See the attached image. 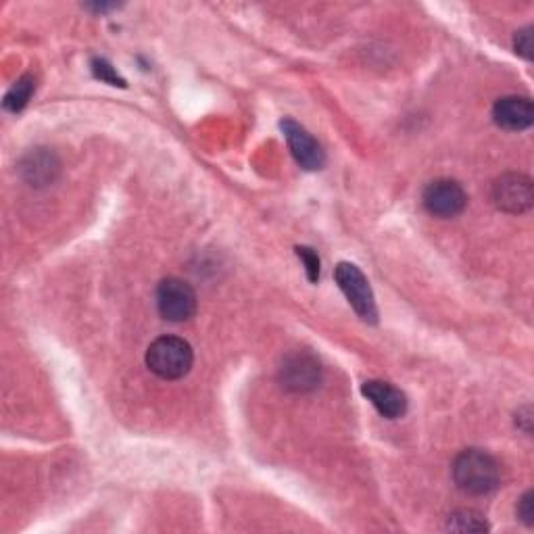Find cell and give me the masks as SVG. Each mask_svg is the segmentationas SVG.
Segmentation results:
<instances>
[{"instance_id": "cell-1", "label": "cell", "mask_w": 534, "mask_h": 534, "mask_svg": "<svg viewBox=\"0 0 534 534\" xmlns=\"http://www.w3.org/2000/svg\"><path fill=\"white\" fill-rule=\"evenodd\" d=\"M497 459L482 449L461 451L453 461V480L459 491L472 497L489 495L499 487Z\"/></svg>"}, {"instance_id": "cell-2", "label": "cell", "mask_w": 534, "mask_h": 534, "mask_svg": "<svg viewBox=\"0 0 534 534\" xmlns=\"http://www.w3.org/2000/svg\"><path fill=\"white\" fill-rule=\"evenodd\" d=\"M194 363L192 347L180 336H159L147 349V366L161 380L184 378Z\"/></svg>"}, {"instance_id": "cell-3", "label": "cell", "mask_w": 534, "mask_h": 534, "mask_svg": "<svg viewBox=\"0 0 534 534\" xmlns=\"http://www.w3.org/2000/svg\"><path fill=\"white\" fill-rule=\"evenodd\" d=\"M334 278L338 288L343 290V295L347 297L349 305L355 309V313L366 324H376L378 322V307L376 299L372 293V286L368 278L363 276V272L355 263H338L334 270Z\"/></svg>"}, {"instance_id": "cell-4", "label": "cell", "mask_w": 534, "mask_h": 534, "mask_svg": "<svg viewBox=\"0 0 534 534\" xmlns=\"http://www.w3.org/2000/svg\"><path fill=\"white\" fill-rule=\"evenodd\" d=\"M157 309L167 322H188L197 313V293L180 278H165L157 286Z\"/></svg>"}, {"instance_id": "cell-5", "label": "cell", "mask_w": 534, "mask_h": 534, "mask_svg": "<svg viewBox=\"0 0 534 534\" xmlns=\"http://www.w3.org/2000/svg\"><path fill=\"white\" fill-rule=\"evenodd\" d=\"M278 380L293 393H309L322 382L320 359L309 351H295L284 357L278 370Z\"/></svg>"}, {"instance_id": "cell-6", "label": "cell", "mask_w": 534, "mask_h": 534, "mask_svg": "<svg viewBox=\"0 0 534 534\" xmlns=\"http://www.w3.org/2000/svg\"><path fill=\"white\" fill-rule=\"evenodd\" d=\"M491 197L497 209L512 215H520L526 213L534 203V186L528 176L509 172L495 180Z\"/></svg>"}, {"instance_id": "cell-7", "label": "cell", "mask_w": 534, "mask_h": 534, "mask_svg": "<svg viewBox=\"0 0 534 534\" xmlns=\"http://www.w3.org/2000/svg\"><path fill=\"white\" fill-rule=\"evenodd\" d=\"M422 203L430 215L449 220L466 209L468 192L455 180H434L424 188Z\"/></svg>"}, {"instance_id": "cell-8", "label": "cell", "mask_w": 534, "mask_h": 534, "mask_svg": "<svg viewBox=\"0 0 534 534\" xmlns=\"http://www.w3.org/2000/svg\"><path fill=\"white\" fill-rule=\"evenodd\" d=\"M282 134L288 142V149L293 153L295 161L307 169V172H318L326 163V153L322 149V144L315 140L301 124H297L295 119H282L280 121Z\"/></svg>"}, {"instance_id": "cell-9", "label": "cell", "mask_w": 534, "mask_h": 534, "mask_svg": "<svg viewBox=\"0 0 534 534\" xmlns=\"http://www.w3.org/2000/svg\"><path fill=\"white\" fill-rule=\"evenodd\" d=\"M361 395L376 407V411L382 418L397 420L405 416L407 397L393 384L382 382V380H368L361 384Z\"/></svg>"}, {"instance_id": "cell-10", "label": "cell", "mask_w": 534, "mask_h": 534, "mask_svg": "<svg viewBox=\"0 0 534 534\" xmlns=\"http://www.w3.org/2000/svg\"><path fill=\"white\" fill-rule=\"evenodd\" d=\"M493 121L509 132L528 130L534 121V107L528 96H503L493 105Z\"/></svg>"}, {"instance_id": "cell-11", "label": "cell", "mask_w": 534, "mask_h": 534, "mask_svg": "<svg viewBox=\"0 0 534 534\" xmlns=\"http://www.w3.org/2000/svg\"><path fill=\"white\" fill-rule=\"evenodd\" d=\"M59 172V161L46 149H36L21 161V174L32 186H44L53 182Z\"/></svg>"}, {"instance_id": "cell-12", "label": "cell", "mask_w": 534, "mask_h": 534, "mask_svg": "<svg viewBox=\"0 0 534 534\" xmlns=\"http://www.w3.org/2000/svg\"><path fill=\"white\" fill-rule=\"evenodd\" d=\"M445 528L451 532H487L489 522L476 509H457L447 518Z\"/></svg>"}, {"instance_id": "cell-13", "label": "cell", "mask_w": 534, "mask_h": 534, "mask_svg": "<svg viewBox=\"0 0 534 534\" xmlns=\"http://www.w3.org/2000/svg\"><path fill=\"white\" fill-rule=\"evenodd\" d=\"M34 90H36V80L32 76L19 78L5 96V101H3L5 109L11 113H19L23 107L30 103Z\"/></svg>"}, {"instance_id": "cell-14", "label": "cell", "mask_w": 534, "mask_h": 534, "mask_svg": "<svg viewBox=\"0 0 534 534\" xmlns=\"http://www.w3.org/2000/svg\"><path fill=\"white\" fill-rule=\"evenodd\" d=\"M297 257L303 261L305 265V272H307V278L311 284H318L320 280V272H322V261H320V255L315 253L313 249L309 247H297Z\"/></svg>"}, {"instance_id": "cell-15", "label": "cell", "mask_w": 534, "mask_h": 534, "mask_svg": "<svg viewBox=\"0 0 534 534\" xmlns=\"http://www.w3.org/2000/svg\"><path fill=\"white\" fill-rule=\"evenodd\" d=\"M92 74L111 86H126V82L117 76V71L113 69V65L107 59H94L92 61Z\"/></svg>"}, {"instance_id": "cell-16", "label": "cell", "mask_w": 534, "mask_h": 534, "mask_svg": "<svg viewBox=\"0 0 534 534\" xmlns=\"http://www.w3.org/2000/svg\"><path fill=\"white\" fill-rule=\"evenodd\" d=\"M514 48H516V53L520 57H524L526 61L532 59V28H524V30H518L516 36H514Z\"/></svg>"}, {"instance_id": "cell-17", "label": "cell", "mask_w": 534, "mask_h": 534, "mask_svg": "<svg viewBox=\"0 0 534 534\" xmlns=\"http://www.w3.org/2000/svg\"><path fill=\"white\" fill-rule=\"evenodd\" d=\"M518 516L526 526H534V493L528 491L518 501Z\"/></svg>"}]
</instances>
